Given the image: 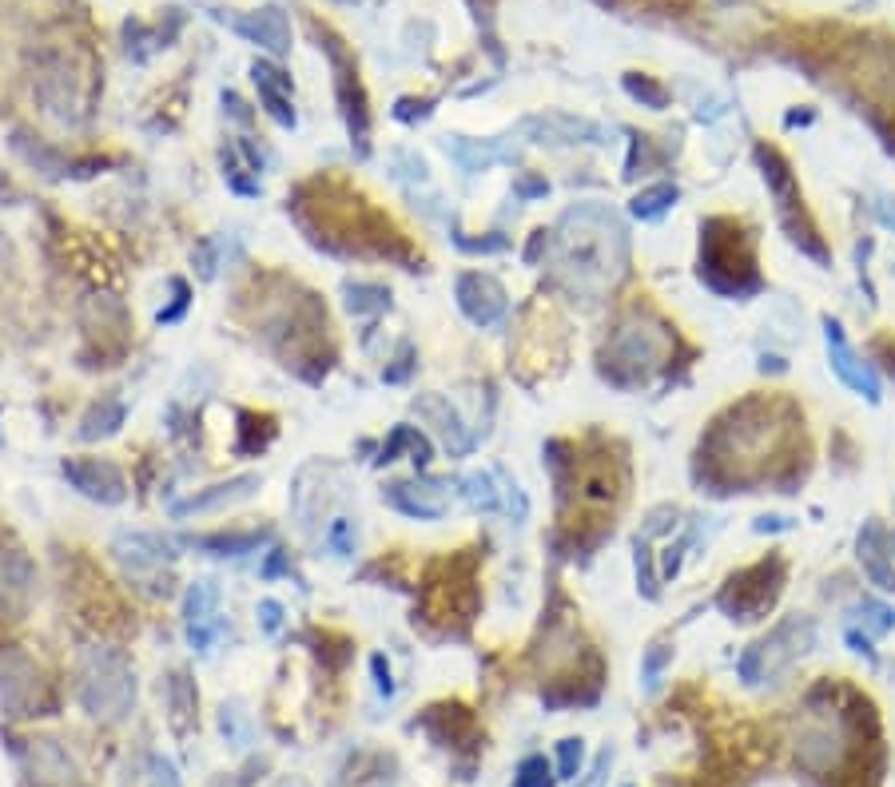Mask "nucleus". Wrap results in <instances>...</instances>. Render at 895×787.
<instances>
[{
	"mask_svg": "<svg viewBox=\"0 0 895 787\" xmlns=\"http://www.w3.org/2000/svg\"><path fill=\"white\" fill-rule=\"evenodd\" d=\"M454 243L462 251H470V255H478V251H506V239L502 235H494V239H466L462 231H454Z\"/></svg>",
	"mask_w": 895,
	"mask_h": 787,
	"instance_id": "obj_47",
	"label": "nucleus"
},
{
	"mask_svg": "<svg viewBox=\"0 0 895 787\" xmlns=\"http://www.w3.org/2000/svg\"><path fill=\"white\" fill-rule=\"evenodd\" d=\"M756 159H760V167H764V179L772 183V191H776V199H780V223H784V231L800 243V251H808L816 263H828V251H824V243H820V235H816V227H812V219H808V211H804V199H800V191H796V179H792V171H788V163L776 156L772 148H756Z\"/></svg>",
	"mask_w": 895,
	"mask_h": 787,
	"instance_id": "obj_6",
	"label": "nucleus"
},
{
	"mask_svg": "<svg viewBox=\"0 0 895 787\" xmlns=\"http://www.w3.org/2000/svg\"><path fill=\"white\" fill-rule=\"evenodd\" d=\"M414 414H418V418H426V422L434 426V434L442 438V446H446V454H450V458L470 454L474 438H470V430L462 426L458 410H454L442 394H422V398H414Z\"/></svg>",
	"mask_w": 895,
	"mask_h": 787,
	"instance_id": "obj_17",
	"label": "nucleus"
},
{
	"mask_svg": "<svg viewBox=\"0 0 895 787\" xmlns=\"http://www.w3.org/2000/svg\"><path fill=\"white\" fill-rule=\"evenodd\" d=\"M860 565H864V573L872 577V585H880L884 593H892L895 569L888 565V537H884V529H880L876 521L864 525V533H860Z\"/></svg>",
	"mask_w": 895,
	"mask_h": 787,
	"instance_id": "obj_25",
	"label": "nucleus"
},
{
	"mask_svg": "<svg viewBox=\"0 0 895 787\" xmlns=\"http://www.w3.org/2000/svg\"><path fill=\"white\" fill-rule=\"evenodd\" d=\"M689 545H693V533L665 549V557H661V573H665V577H677V569H681V553H685Z\"/></svg>",
	"mask_w": 895,
	"mask_h": 787,
	"instance_id": "obj_48",
	"label": "nucleus"
},
{
	"mask_svg": "<svg viewBox=\"0 0 895 787\" xmlns=\"http://www.w3.org/2000/svg\"><path fill=\"white\" fill-rule=\"evenodd\" d=\"M553 764L545 756H526L518 764V776H514V787H553Z\"/></svg>",
	"mask_w": 895,
	"mask_h": 787,
	"instance_id": "obj_37",
	"label": "nucleus"
},
{
	"mask_svg": "<svg viewBox=\"0 0 895 787\" xmlns=\"http://www.w3.org/2000/svg\"><path fill=\"white\" fill-rule=\"evenodd\" d=\"M673 203H677V187H673V183H653V187H645L641 195H633V215L645 219V223H653V219H661Z\"/></svg>",
	"mask_w": 895,
	"mask_h": 787,
	"instance_id": "obj_31",
	"label": "nucleus"
},
{
	"mask_svg": "<svg viewBox=\"0 0 895 787\" xmlns=\"http://www.w3.org/2000/svg\"><path fill=\"white\" fill-rule=\"evenodd\" d=\"M112 553H116V557L128 565V573H136V577L156 573V569H164V565L176 561V545H172L168 537H160V533H120V537L112 541Z\"/></svg>",
	"mask_w": 895,
	"mask_h": 787,
	"instance_id": "obj_15",
	"label": "nucleus"
},
{
	"mask_svg": "<svg viewBox=\"0 0 895 787\" xmlns=\"http://www.w3.org/2000/svg\"><path fill=\"white\" fill-rule=\"evenodd\" d=\"M231 28L239 36H247L251 44L267 48L271 56H287L291 52V24H287L283 8H275V4H267L259 12H247V16H235Z\"/></svg>",
	"mask_w": 895,
	"mask_h": 787,
	"instance_id": "obj_18",
	"label": "nucleus"
},
{
	"mask_svg": "<svg viewBox=\"0 0 895 787\" xmlns=\"http://www.w3.org/2000/svg\"><path fill=\"white\" fill-rule=\"evenodd\" d=\"M259 88V100L267 108V116L279 124V128H295V108H291V92L283 88H271V84H255Z\"/></svg>",
	"mask_w": 895,
	"mask_h": 787,
	"instance_id": "obj_35",
	"label": "nucleus"
},
{
	"mask_svg": "<svg viewBox=\"0 0 895 787\" xmlns=\"http://www.w3.org/2000/svg\"><path fill=\"white\" fill-rule=\"evenodd\" d=\"M164 696H168V720H172V732H176L179 740L183 736H191L195 732V708H199V692H195V684H191V676L187 672H172L168 676V684H164Z\"/></svg>",
	"mask_w": 895,
	"mask_h": 787,
	"instance_id": "obj_24",
	"label": "nucleus"
},
{
	"mask_svg": "<svg viewBox=\"0 0 895 787\" xmlns=\"http://www.w3.org/2000/svg\"><path fill=\"white\" fill-rule=\"evenodd\" d=\"M780 581H784V565L772 557V561H756L748 569H740L728 589L720 593V609L732 617V621H756L764 609H772L776 593H780Z\"/></svg>",
	"mask_w": 895,
	"mask_h": 787,
	"instance_id": "obj_7",
	"label": "nucleus"
},
{
	"mask_svg": "<svg viewBox=\"0 0 895 787\" xmlns=\"http://www.w3.org/2000/svg\"><path fill=\"white\" fill-rule=\"evenodd\" d=\"M124 418H128V406H124L120 398H100V402L84 414V422H80V438H84V442L112 438V434L124 426Z\"/></svg>",
	"mask_w": 895,
	"mask_h": 787,
	"instance_id": "obj_28",
	"label": "nucleus"
},
{
	"mask_svg": "<svg viewBox=\"0 0 895 787\" xmlns=\"http://www.w3.org/2000/svg\"><path fill=\"white\" fill-rule=\"evenodd\" d=\"M514 191H518L522 199H534V195H545V191H549V183H545V179H537V175H518Z\"/></svg>",
	"mask_w": 895,
	"mask_h": 787,
	"instance_id": "obj_52",
	"label": "nucleus"
},
{
	"mask_svg": "<svg viewBox=\"0 0 895 787\" xmlns=\"http://www.w3.org/2000/svg\"><path fill=\"white\" fill-rule=\"evenodd\" d=\"M343 295H347V311H351V315H382V311H390V291H386V287H374V283H347Z\"/></svg>",
	"mask_w": 895,
	"mask_h": 787,
	"instance_id": "obj_30",
	"label": "nucleus"
},
{
	"mask_svg": "<svg viewBox=\"0 0 895 787\" xmlns=\"http://www.w3.org/2000/svg\"><path fill=\"white\" fill-rule=\"evenodd\" d=\"M259 489H263V477H259V473H239V477H231V481H219V485H211V489H199V493H191L187 501L172 505V513H176V517H191V513H211V509H223V505L247 501V497H251V493H259Z\"/></svg>",
	"mask_w": 895,
	"mask_h": 787,
	"instance_id": "obj_19",
	"label": "nucleus"
},
{
	"mask_svg": "<svg viewBox=\"0 0 895 787\" xmlns=\"http://www.w3.org/2000/svg\"><path fill=\"white\" fill-rule=\"evenodd\" d=\"M880 215H884V223H888V227H895V207L888 203V199L880 203Z\"/></svg>",
	"mask_w": 895,
	"mask_h": 787,
	"instance_id": "obj_57",
	"label": "nucleus"
},
{
	"mask_svg": "<svg viewBox=\"0 0 895 787\" xmlns=\"http://www.w3.org/2000/svg\"><path fill=\"white\" fill-rule=\"evenodd\" d=\"M148 787H179V772L172 760H164V756H148Z\"/></svg>",
	"mask_w": 895,
	"mask_h": 787,
	"instance_id": "obj_40",
	"label": "nucleus"
},
{
	"mask_svg": "<svg viewBox=\"0 0 895 787\" xmlns=\"http://www.w3.org/2000/svg\"><path fill=\"white\" fill-rule=\"evenodd\" d=\"M271 533L267 529H243V533H207V537H191V549H203L211 557H243L255 553Z\"/></svg>",
	"mask_w": 895,
	"mask_h": 787,
	"instance_id": "obj_27",
	"label": "nucleus"
},
{
	"mask_svg": "<svg viewBox=\"0 0 895 787\" xmlns=\"http://www.w3.org/2000/svg\"><path fill=\"white\" fill-rule=\"evenodd\" d=\"M669 354H673V334L657 318H645L637 311L613 330L601 354V370L617 386H633V382H645Z\"/></svg>",
	"mask_w": 895,
	"mask_h": 787,
	"instance_id": "obj_5",
	"label": "nucleus"
},
{
	"mask_svg": "<svg viewBox=\"0 0 895 787\" xmlns=\"http://www.w3.org/2000/svg\"><path fill=\"white\" fill-rule=\"evenodd\" d=\"M812 644H816L812 621L792 617V621H784L780 629L772 632L768 640H760L756 648H748V656L740 660V676H744L748 684H756V680H764V676L788 668V664H792L796 656H804Z\"/></svg>",
	"mask_w": 895,
	"mask_h": 787,
	"instance_id": "obj_8",
	"label": "nucleus"
},
{
	"mask_svg": "<svg viewBox=\"0 0 895 787\" xmlns=\"http://www.w3.org/2000/svg\"><path fill=\"white\" fill-rule=\"evenodd\" d=\"M275 787H307V784H303V780H279Z\"/></svg>",
	"mask_w": 895,
	"mask_h": 787,
	"instance_id": "obj_58",
	"label": "nucleus"
},
{
	"mask_svg": "<svg viewBox=\"0 0 895 787\" xmlns=\"http://www.w3.org/2000/svg\"><path fill=\"white\" fill-rule=\"evenodd\" d=\"M382 501L414 521H438L446 513V481H390L382 489Z\"/></svg>",
	"mask_w": 895,
	"mask_h": 787,
	"instance_id": "obj_14",
	"label": "nucleus"
},
{
	"mask_svg": "<svg viewBox=\"0 0 895 787\" xmlns=\"http://www.w3.org/2000/svg\"><path fill=\"white\" fill-rule=\"evenodd\" d=\"M259 625L263 632H275L283 625V605L279 601H259Z\"/></svg>",
	"mask_w": 895,
	"mask_h": 787,
	"instance_id": "obj_50",
	"label": "nucleus"
},
{
	"mask_svg": "<svg viewBox=\"0 0 895 787\" xmlns=\"http://www.w3.org/2000/svg\"><path fill=\"white\" fill-rule=\"evenodd\" d=\"M522 132L537 144H601V128L577 116H534L522 124Z\"/></svg>",
	"mask_w": 895,
	"mask_h": 787,
	"instance_id": "obj_22",
	"label": "nucleus"
},
{
	"mask_svg": "<svg viewBox=\"0 0 895 787\" xmlns=\"http://www.w3.org/2000/svg\"><path fill=\"white\" fill-rule=\"evenodd\" d=\"M784 525H788L784 517H760V521H756V529H760V533H768V529H784Z\"/></svg>",
	"mask_w": 895,
	"mask_h": 787,
	"instance_id": "obj_55",
	"label": "nucleus"
},
{
	"mask_svg": "<svg viewBox=\"0 0 895 787\" xmlns=\"http://www.w3.org/2000/svg\"><path fill=\"white\" fill-rule=\"evenodd\" d=\"M398 450H410V462L418 466V470H426L430 466V458H434V450H430V438L426 434H418L414 426H394L390 430V438L382 442V450H378V466H390V462H398Z\"/></svg>",
	"mask_w": 895,
	"mask_h": 787,
	"instance_id": "obj_26",
	"label": "nucleus"
},
{
	"mask_svg": "<svg viewBox=\"0 0 895 787\" xmlns=\"http://www.w3.org/2000/svg\"><path fill=\"white\" fill-rule=\"evenodd\" d=\"M215 609H219V589L215 581H195L187 589V601H183V621H187V640L191 648L207 652L211 636H215Z\"/></svg>",
	"mask_w": 895,
	"mask_h": 787,
	"instance_id": "obj_20",
	"label": "nucleus"
},
{
	"mask_svg": "<svg viewBox=\"0 0 895 787\" xmlns=\"http://www.w3.org/2000/svg\"><path fill=\"white\" fill-rule=\"evenodd\" d=\"M12 144H16V152H20V156L28 159V163H32L36 171H44L48 179H60V175H68V159L60 156V152H52V148H44V144H36V148H32V144H28V140H24L20 132H16V140H12Z\"/></svg>",
	"mask_w": 895,
	"mask_h": 787,
	"instance_id": "obj_32",
	"label": "nucleus"
},
{
	"mask_svg": "<svg viewBox=\"0 0 895 787\" xmlns=\"http://www.w3.org/2000/svg\"><path fill=\"white\" fill-rule=\"evenodd\" d=\"M454 295H458L462 315L470 318L474 326H494L498 318L506 315V307H510L506 287H502L494 275H482V271H466V275H458Z\"/></svg>",
	"mask_w": 895,
	"mask_h": 787,
	"instance_id": "obj_12",
	"label": "nucleus"
},
{
	"mask_svg": "<svg viewBox=\"0 0 895 787\" xmlns=\"http://www.w3.org/2000/svg\"><path fill=\"white\" fill-rule=\"evenodd\" d=\"M219 728H223V736H227V744H231V748H247V744H251L247 712H243V704H239V700H231V704H223V708H219Z\"/></svg>",
	"mask_w": 895,
	"mask_h": 787,
	"instance_id": "obj_33",
	"label": "nucleus"
},
{
	"mask_svg": "<svg viewBox=\"0 0 895 787\" xmlns=\"http://www.w3.org/2000/svg\"><path fill=\"white\" fill-rule=\"evenodd\" d=\"M860 613H868V629L876 632V636H880V632H888V629H895V613L888 609V605H880V601H864V605H860Z\"/></svg>",
	"mask_w": 895,
	"mask_h": 787,
	"instance_id": "obj_43",
	"label": "nucleus"
},
{
	"mask_svg": "<svg viewBox=\"0 0 895 787\" xmlns=\"http://www.w3.org/2000/svg\"><path fill=\"white\" fill-rule=\"evenodd\" d=\"M0 704L8 708V716H44L40 712V672L16 648L0 652Z\"/></svg>",
	"mask_w": 895,
	"mask_h": 787,
	"instance_id": "obj_10",
	"label": "nucleus"
},
{
	"mask_svg": "<svg viewBox=\"0 0 895 787\" xmlns=\"http://www.w3.org/2000/svg\"><path fill=\"white\" fill-rule=\"evenodd\" d=\"M462 485H466L462 493H466V501H470L474 509H486V513H494V509L502 505V501H498V489H494V477H490V473H470V477H466Z\"/></svg>",
	"mask_w": 895,
	"mask_h": 787,
	"instance_id": "obj_36",
	"label": "nucleus"
},
{
	"mask_svg": "<svg viewBox=\"0 0 895 787\" xmlns=\"http://www.w3.org/2000/svg\"><path fill=\"white\" fill-rule=\"evenodd\" d=\"M323 545H327L335 557H351L358 545V525L351 521V517H335V521H327Z\"/></svg>",
	"mask_w": 895,
	"mask_h": 787,
	"instance_id": "obj_34",
	"label": "nucleus"
},
{
	"mask_svg": "<svg viewBox=\"0 0 895 787\" xmlns=\"http://www.w3.org/2000/svg\"><path fill=\"white\" fill-rule=\"evenodd\" d=\"M172 291H176L172 307L156 315V322H160V326H168V322H179V318H183V311H187V303H191V291H187V283H183V279H172Z\"/></svg>",
	"mask_w": 895,
	"mask_h": 787,
	"instance_id": "obj_44",
	"label": "nucleus"
},
{
	"mask_svg": "<svg viewBox=\"0 0 895 787\" xmlns=\"http://www.w3.org/2000/svg\"><path fill=\"white\" fill-rule=\"evenodd\" d=\"M553 279L585 303H601L629 271V235L617 211L601 203L569 207L549 231Z\"/></svg>",
	"mask_w": 895,
	"mask_h": 787,
	"instance_id": "obj_1",
	"label": "nucleus"
},
{
	"mask_svg": "<svg viewBox=\"0 0 895 787\" xmlns=\"http://www.w3.org/2000/svg\"><path fill=\"white\" fill-rule=\"evenodd\" d=\"M215 247L211 243H199V251H195V267H199V279H215Z\"/></svg>",
	"mask_w": 895,
	"mask_h": 787,
	"instance_id": "obj_51",
	"label": "nucleus"
},
{
	"mask_svg": "<svg viewBox=\"0 0 895 787\" xmlns=\"http://www.w3.org/2000/svg\"><path fill=\"white\" fill-rule=\"evenodd\" d=\"M28 593H32V565L20 553L0 549V609L20 613L28 605Z\"/></svg>",
	"mask_w": 895,
	"mask_h": 787,
	"instance_id": "obj_23",
	"label": "nucleus"
},
{
	"mask_svg": "<svg viewBox=\"0 0 895 787\" xmlns=\"http://www.w3.org/2000/svg\"><path fill=\"white\" fill-rule=\"evenodd\" d=\"M621 485H625V470L613 458L597 454L593 462H581L573 489H577V501L585 509H605V505H613L621 497Z\"/></svg>",
	"mask_w": 895,
	"mask_h": 787,
	"instance_id": "obj_16",
	"label": "nucleus"
},
{
	"mask_svg": "<svg viewBox=\"0 0 895 787\" xmlns=\"http://www.w3.org/2000/svg\"><path fill=\"white\" fill-rule=\"evenodd\" d=\"M701 279L716 295H748L760 287L752 235L736 219H709L701 239Z\"/></svg>",
	"mask_w": 895,
	"mask_h": 787,
	"instance_id": "obj_4",
	"label": "nucleus"
},
{
	"mask_svg": "<svg viewBox=\"0 0 895 787\" xmlns=\"http://www.w3.org/2000/svg\"><path fill=\"white\" fill-rule=\"evenodd\" d=\"M446 152L462 163V171H486L490 163H498V159H506V152L498 148V144H478V140H462V136H454V140H446Z\"/></svg>",
	"mask_w": 895,
	"mask_h": 787,
	"instance_id": "obj_29",
	"label": "nucleus"
},
{
	"mask_svg": "<svg viewBox=\"0 0 895 787\" xmlns=\"http://www.w3.org/2000/svg\"><path fill=\"white\" fill-rule=\"evenodd\" d=\"M796 410L784 398H748L713 426L701 454L724 481H748L768 470L764 462L788 446Z\"/></svg>",
	"mask_w": 895,
	"mask_h": 787,
	"instance_id": "obj_2",
	"label": "nucleus"
},
{
	"mask_svg": "<svg viewBox=\"0 0 895 787\" xmlns=\"http://www.w3.org/2000/svg\"><path fill=\"white\" fill-rule=\"evenodd\" d=\"M677 525V509L673 505H657L649 517H645V525H641V541H649V537H657V533H665V529H673Z\"/></svg>",
	"mask_w": 895,
	"mask_h": 787,
	"instance_id": "obj_41",
	"label": "nucleus"
},
{
	"mask_svg": "<svg viewBox=\"0 0 895 787\" xmlns=\"http://www.w3.org/2000/svg\"><path fill=\"white\" fill-rule=\"evenodd\" d=\"M24 760L40 787H76V764L68 760V752L56 740H32Z\"/></svg>",
	"mask_w": 895,
	"mask_h": 787,
	"instance_id": "obj_21",
	"label": "nucleus"
},
{
	"mask_svg": "<svg viewBox=\"0 0 895 787\" xmlns=\"http://www.w3.org/2000/svg\"><path fill=\"white\" fill-rule=\"evenodd\" d=\"M625 92H629L633 100L649 104V108H665V104H669L665 88H661V84H653L649 76H637V72H629V76H625Z\"/></svg>",
	"mask_w": 895,
	"mask_h": 787,
	"instance_id": "obj_38",
	"label": "nucleus"
},
{
	"mask_svg": "<svg viewBox=\"0 0 895 787\" xmlns=\"http://www.w3.org/2000/svg\"><path fill=\"white\" fill-rule=\"evenodd\" d=\"M669 660H673V648H669V644H653L649 656H645V668H641V672H645V684H657V676H661V668H665Z\"/></svg>",
	"mask_w": 895,
	"mask_h": 787,
	"instance_id": "obj_45",
	"label": "nucleus"
},
{
	"mask_svg": "<svg viewBox=\"0 0 895 787\" xmlns=\"http://www.w3.org/2000/svg\"><path fill=\"white\" fill-rule=\"evenodd\" d=\"M80 704L92 720L120 724L136 708V672L124 652L116 648H88L76 672Z\"/></svg>",
	"mask_w": 895,
	"mask_h": 787,
	"instance_id": "obj_3",
	"label": "nucleus"
},
{
	"mask_svg": "<svg viewBox=\"0 0 895 787\" xmlns=\"http://www.w3.org/2000/svg\"><path fill=\"white\" fill-rule=\"evenodd\" d=\"M581 764H585V744H581L577 736L561 740V744H557V772H561L557 780H577Z\"/></svg>",
	"mask_w": 895,
	"mask_h": 787,
	"instance_id": "obj_39",
	"label": "nucleus"
},
{
	"mask_svg": "<svg viewBox=\"0 0 895 787\" xmlns=\"http://www.w3.org/2000/svg\"><path fill=\"white\" fill-rule=\"evenodd\" d=\"M370 672H374V684L382 696H394V680H390V664L386 656H370Z\"/></svg>",
	"mask_w": 895,
	"mask_h": 787,
	"instance_id": "obj_49",
	"label": "nucleus"
},
{
	"mask_svg": "<svg viewBox=\"0 0 895 787\" xmlns=\"http://www.w3.org/2000/svg\"><path fill=\"white\" fill-rule=\"evenodd\" d=\"M8 259H12V247H8V239H4V231H0V267H8Z\"/></svg>",
	"mask_w": 895,
	"mask_h": 787,
	"instance_id": "obj_56",
	"label": "nucleus"
},
{
	"mask_svg": "<svg viewBox=\"0 0 895 787\" xmlns=\"http://www.w3.org/2000/svg\"><path fill=\"white\" fill-rule=\"evenodd\" d=\"M331 52V64H335V92H339V104H343V116H347V132L358 144V152L370 148V112H366V92L358 84V68L351 64V56L339 48L335 36H327L323 44Z\"/></svg>",
	"mask_w": 895,
	"mask_h": 787,
	"instance_id": "obj_9",
	"label": "nucleus"
},
{
	"mask_svg": "<svg viewBox=\"0 0 895 787\" xmlns=\"http://www.w3.org/2000/svg\"><path fill=\"white\" fill-rule=\"evenodd\" d=\"M637 581L645 589V597H657V577H653V553L645 541H637Z\"/></svg>",
	"mask_w": 895,
	"mask_h": 787,
	"instance_id": "obj_42",
	"label": "nucleus"
},
{
	"mask_svg": "<svg viewBox=\"0 0 895 787\" xmlns=\"http://www.w3.org/2000/svg\"><path fill=\"white\" fill-rule=\"evenodd\" d=\"M609 764H613V748H601V752H597V760H593V768L585 772V780H581L577 787H605Z\"/></svg>",
	"mask_w": 895,
	"mask_h": 787,
	"instance_id": "obj_46",
	"label": "nucleus"
},
{
	"mask_svg": "<svg viewBox=\"0 0 895 787\" xmlns=\"http://www.w3.org/2000/svg\"><path fill=\"white\" fill-rule=\"evenodd\" d=\"M223 108H227V112H231V116H235L239 124H251V112H247V104H243V100H239L235 92H223Z\"/></svg>",
	"mask_w": 895,
	"mask_h": 787,
	"instance_id": "obj_53",
	"label": "nucleus"
},
{
	"mask_svg": "<svg viewBox=\"0 0 895 787\" xmlns=\"http://www.w3.org/2000/svg\"><path fill=\"white\" fill-rule=\"evenodd\" d=\"M64 477L72 489H80L88 501H100V505H120L128 497V481L116 462L108 458H68L64 466Z\"/></svg>",
	"mask_w": 895,
	"mask_h": 787,
	"instance_id": "obj_11",
	"label": "nucleus"
},
{
	"mask_svg": "<svg viewBox=\"0 0 895 787\" xmlns=\"http://www.w3.org/2000/svg\"><path fill=\"white\" fill-rule=\"evenodd\" d=\"M283 569H287V557H283V549H275L271 561H267V569H263V577H275V573H283Z\"/></svg>",
	"mask_w": 895,
	"mask_h": 787,
	"instance_id": "obj_54",
	"label": "nucleus"
},
{
	"mask_svg": "<svg viewBox=\"0 0 895 787\" xmlns=\"http://www.w3.org/2000/svg\"><path fill=\"white\" fill-rule=\"evenodd\" d=\"M824 338H828V358H832V370L840 374L844 386H852L856 394H864L868 402H880V378L868 362H860V354L844 342V330L836 318H824Z\"/></svg>",
	"mask_w": 895,
	"mask_h": 787,
	"instance_id": "obj_13",
	"label": "nucleus"
}]
</instances>
